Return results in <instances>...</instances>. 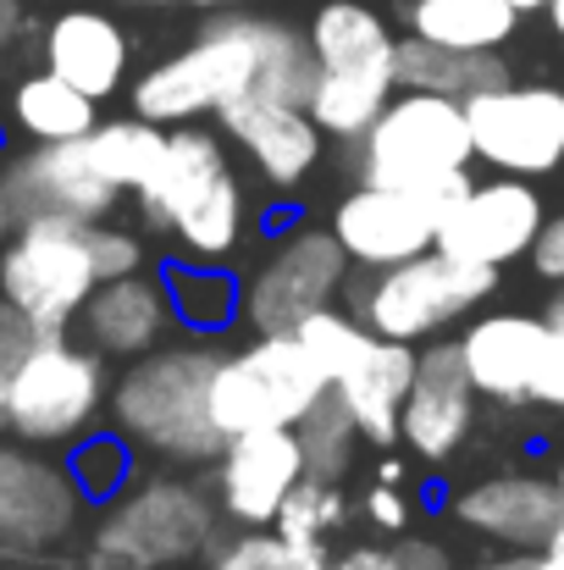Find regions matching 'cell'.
Here are the masks:
<instances>
[{
    "instance_id": "cell-45",
    "label": "cell",
    "mask_w": 564,
    "mask_h": 570,
    "mask_svg": "<svg viewBox=\"0 0 564 570\" xmlns=\"http://www.w3.org/2000/svg\"><path fill=\"white\" fill-rule=\"evenodd\" d=\"M11 227H17V216H11V194H6V173H0V244L11 238Z\"/></svg>"
},
{
    "instance_id": "cell-19",
    "label": "cell",
    "mask_w": 564,
    "mask_h": 570,
    "mask_svg": "<svg viewBox=\"0 0 564 570\" xmlns=\"http://www.w3.org/2000/svg\"><path fill=\"white\" fill-rule=\"evenodd\" d=\"M548 338H554V327L543 316L493 311V316H471L465 333L454 338V350H459V366L476 387V399L532 404V382H537Z\"/></svg>"
},
{
    "instance_id": "cell-17",
    "label": "cell",
    "mask_w": 564,
    "mask_h": 570,
    "mask_svg": "<svg viewBox=\"0 0 564 570\" xmlns=\"http://www.w3.org/2000/svg\"><path fill=\"white\" fill-rule=\"evenodd\" d=\"M216 122L271 189H299L321 161L327 134L316 128L310 106H288L271 95H238L232 106L216 111Z\"/></svg>"
},
{
    "instance_id": "cell-14",
    "label": "cell",
    "mask_w": 564,
    "mask_h": 570,
    "mask_svg": "<svg viewBox=\"0 0 564 570\" xmlns=\"http://www.w3.org/2000/svg\"><path fill=\"white\" fill-rule=\"evenodd\" d=\"M543 194L526 178H471L454 199L437 205V249L471 266H509L521 255H532L537 233H543Z\"/></svg>"
},
{
    "instance_id": "cell-8",
    "label": "cell",
    "mask_w": 564,
    "mask_h": 570,
    "mask_svg": "<svg viewBox=\"0 0 564 570\" xmlns=\"http://www.w3.org/2000/svg\"><path fill=\"white\" fill-rule=\"evenodd\" d=\"M333 382L316 366V355L299 344V333H260L244 350H227L210 382V415L221 438L294 426Z\"/></svg>"
},
{
    "instance_id": "cell-47",
    "label": "cell",
    "mask_w": 564,
    "mask_h": 570,
    "mask_svg": "<svg viewBox=\"0 0 564 570\" xmlns=\"http://www.w3.org/2000/svg\"><path fill=\"white\" fill-rule=\"evenodd\" d=\"M376 482H404V465H398V460H382V465H376Z\"/></svg>"
},
{
    "instance_id": "cell-28",
    "label": "cell",
    "mask_w": 564,
    "mask_h": 570,
    "mask_svg": "<svg viewBox=\"0 0 564 570\" xmlns=\"http://www.w3.org/2000/svg\"><path fill=\"white\" fill-rule=\"evenodd\" d=\"M521 11L509 0H409V33L448 50H498Z\"/></svg>"
},
{
    "instance_id": "cell-49",
    "label": "cell",
    "mask_w": 564,
    "mask_h": 570,
    "mask_svg": "<svg viewBox=\"0 0 564 570\" xmlns=\"http://www.w3.org/2000/svg\"><path fill=\"white\" fill-rule=\"evenodd\" d=\"M6 387H11V377L0 372V438H6Z\"/></svg>"
},
{
    "instance_id": "cell-38",
    "label": "cell",
    "mask_w": 564,
    "mask_h": 570,
    "mask_svg": "<svg viewBox=\"0 0 564 570\" xmlns=\"http://www.w3.org/2000/svg\"><path fill=\"white\" fill-rule=\"evenodd\" d=\"M366 521H372L376 532H404L409 527V499H404L398 482H376L372 493H366Z\"/></svg>"
},
{
    "instance_id": "cell-30",
    "label": "cell",
    "mask_w": 564,
    "mask_h": 570,
    "mask_svg": "<svg viewBox=\"0 0 564 570\" xmlns=\"http://www.w3.org/2000/svg\"><path fill=\"white\" fill-rule=\"evenodd\" d=\"M294 438H299V454H305V476H321V482H344L349 465H355V449L366 443L349 404L333 387L294 421Z\"/></svg>"
},
{
    "instance_id": "cell-50",
    "label": "cell",
    "mask_w": 564,
    "mask_h": 570,
    "mask_svg": "<svg viewBox=\"0 0 564 570\" xmlns=\"http://www.w3.org/2000/svg\"><path fill=\"white\" fill-rule=\"evenodd\" d=\"M537 570H564V554H537Z\"/></svg>"
},
{
    "instance_id": "cell-32",
    "label": "cell",
    "mask_w": 564,
    "mask_h": 570,
    "mask_svg": "<svg viewBox=\"0 0 564 570\" xmlns=\"http://www.w3.org/2000/svg\"><path fill=\"white\" fill-rule=\"evenodd\" d=\"M89 145H95V156H100V167L111 173V184H117V189L139 194L145 189V178L156 173L161 150H167V128H156V122H145V117L100 122V128L89 134Z\"/></svg>"
},
{
    "instance_id": "cell-33",
    "label": "cell",
    "mask_w": 564,
    "mask_h": 570,
    "mask_svg": "<svg viewBox=\"0 0 564 570\" xmlns=\"http://www.w3.org/2000/svg\"><path fill=\"white\" fill-rule=\"evenodd\" d=\"M67 471L89 504H111L122 488H133L139 460H133V443L122 432H83L67 454Z\"/></svg>"
},
{
    "instance_id": "cell-39",
    "label": "cell",
    "mask_w": 564,
    "mask_h": 570,
    "mask_svg": "<svg viewBox=\"0 0 564 570\" xmlns=\"http://www.w3.org/2000/svg\"><path fill=\"white\" fill-rule=\"evenodd\" d=\"M532 404L564 410V338L560 333H554L548 350H543V366H537V382H532Z\"/></svg>"
},
{
    "instance_id": "cell-2",
    "label": "cell",
    "mask_w": 564,
    "mask_h": 570,
    "mask_svg": "<svg viewBox=\"0 0 564 570\" xmlns=\"http://www.w3.org/2000/svg\"><path fill=\"white\" fill-rule=\"evenodd\" d=\"M221 344H161L111 382V415L117 432L172 465H216L221 426L210 415V382L221 366Z\"/></svg>"
},
{
    "instance_id": "cell-53",
    "label": "cell",
    "mask_w": 564,
    "mask_h": 570,
    "mask_svg": "<svg viewBox=\"0 0 564 570\" xmlns=\"http://www.w3.org/2000/svg\"><path fill=\"white\" fill-rule=\"evenodd\" d=\"M548 17H554V28L564 33V0H554V6H548Z\"/></svg>"
},
{
    "instance_id": "cell-3",
    "label": "cell",
    "mask_w": 564,
    "mask_h": 570,
    "mask_svg": "<svg viewBox=\"0 0 564 570\" xmlns=\"http://www.w3.org/2000/svg\"><path fill=\"white\" fill-rule=\"evenodd\" d=\"M471 122H465V106L459 100H443V95H420V89H404L393 95L376 122L360 134V173L366 184L382 189H404L415 199H454V194L471 184Z\"/></svg>"
},
{
    "instance_id": "cell-4",
    "label": "cell",
    "mask_w": 564,
    "mask_h": 570,
    "mask_svg": "<svg viewBox=\"0 0 564 570\" xmlns=\"http://www.w3.org/2000/svg\"><path fill=\"white\" fill-rule=\"evenodd\" d=\"M221 543V510L188 476H145L122 488L95 521L89 570H172L210 560Z\"/></svg>"
},
{
    "instance_id": "cell-23",
    "label": "cell",
    "mask_w": 564,
    "mask_h": 570,
    "mask_svg": "<svg viewBox=\"0 0 564 570\" xmlns=\"http://www.w3.org/2000/svg\"><path fill=\"white\" fill-rule=\"evenodd\" d=\"M415 361H420L415 344H393V338L372 333V344L333 382V393L349 404L366 443H382V449L398 443V415H404V399H409V382H415Z\"/></svg>"
},
{
    "instance_id": "cell-26",
    "label": "cell",
    "mask_w": 564,
    "mask_h": 570,
    "mask_svg": "<svg viewBox=\"0 0 564 570\" xmlns=\"http://www.w3.org/2000/svg\"><path fill=\"white\" fill-rule=\"evenodd\" d=\"M509 83V67L493 50H448L432 39H398V89H420V95H443V100H471L482 89Z\"/></svg>"
},
{
    "instance_id": "cell-7",
    "label": "cell",
    "mask_w": 564,
    "mask_h": 570,
    "mask_svg": "<svg viewBox=\"0 0 564 570\" xmlns=\"http://www.w3.org/2000/svg\"><path fill=\"white\" fill-rule=\"evenodd\" d=\"M106 399H111V382H106L100 355L89 344H72L67 333H44L11 372L6 432L33 449H61L95 426Z\"/></svg>"
},
{
    "instance_id": "cell-24",
    "label": "cell",
    "mask_w": 564,
    "mask_h": 570,
    "mask_svg": "<svg viewBox=\"0 0 564 570\" xmlns=\"http://www.w3.org/2000/svg\"><path fill=\"white\" fill-rule=\"evenodd\" d=\"M44 67L56 78H67L72 89H83L89 100H106L122 89L128 78V39L106 11H61L44 28Z\"/></svg>"
},
{
    "instance_id": "cell-35",
    "label": "cell",
    "mask_w": 564,
    "mask_h": 570,
    "mask_svg": "<svg viewBox=\"0 0 564 570\" xmlns=\"http://www.w3.org/2000/svg\"><path fill=\"white\" fill-rule=\"evenodd\" d=\"M299 344L316 355V366L327 372V382H338L344 372H349V361L372 344V327H366L360 316H349V311L327 305V311H316V316L299 327Z\"/></svg>"
},
{
    "instance_id": "cell-9",
    "label": "cell",
    "mask_w": 564,
    "mask_h": 570,
    "mask_svg": "<svg viewBox=\"0 0 564 570\" xmlns=\"http://www.w3.org/2000/svg\"><path fill=\"white\" fill-rule=\"evenodd\" d=\"M349 255L333 227H294L266 244V255L238 283V322L260 333H299L349 288Z\"/></svg>"
},
{
    "instance_id": "cell-16",
    "label": "cell",
    "mask_w": 564,
    "mask_h": 570,
    "mask_svg": "<svg viewBox=\"0 0 564 570\" xmlns=\"http://www.w3.org/2000/svg\"><path fill=\"white\" fill-rule=\"evenodd\" d=\"M333 238L344 244V255L366 272H387L398 261H415L437 244V205L415 199L404 189H382L360 184L355 194L338 199L333 210Z\"/></svg>"
},
{
    "instance_id": "cell-13",
    "label": "cell",
    "mask_w": 564,
    "mask_h": 570,
    "mask_svg": "<svg viewBox=\"0 0 564 570\" xmlns=\"http://www.w3.org/2000/svg\"><path fill=\"white\" fill-rule=\"evenodd\" d=\"M6 194H11V216L17 222H111L122 189L111 184V173L100 167L89 134L67 139V145H28L22 156L0 161Z\"/></svg>"
},
{
    "instance_id": "cell-40",
    "label": "cell",
    "mask_w": 564,
    "mask_h": 570,
    "mask_svg": "<svg viewBox=\"0 0 564 570\" xmlns=\"http://www.w3.org/2000/svg\"><path fill=\"white\" fill-rule=\"evenodd\" d=\"M532 266L548 277V283H564V210L543 222L537 244H532Z\"/></svg>"
},
{
    "instance_id": "cell-6",
    "label": "cell",
    "mask_w": 564,
    "mask_h": 570,
    "mask_svg": "<svg viewBox=\"0 0 564 570\" xmlns=\"http://www.w3.org/2000/svg\"><path fill=\"white\" fill-rule=\"evenodd\" d=\"M493 283H498L493 266L454 261V255H443L432 244L415 261H398L387 272H372V283H360V294H355V316L372 327L376 338L432 344L454 322L476 316V305L493 294Z\"/></svg>"
},
{
    "instance_id": "cell-25",
    "label": "cell",
    "mask_w": 564,
    "mask_h": 570,
    "mask_svg": "<svg viewBox=\"0 0 564 570\" xmlns=\"http://www.w3.org/2000/svg\"><path fill=\"white\" fill-rule=\"evenodd\" d=\"M95 106L100 100H89L83 89H72L67 78L44 67V72L17 78V89L6 95V128H17L28 145H67L100 128Z\"/></svg>"
},
{
    "instance_id": "cell-44",
    "label": "cell",
    "mask_w": 564,
    "mask_h": 570,
    "mask_svg": "<svg viewBox=\"0 0 564 570\" xmlns=\"http://www.w3.org/2000/svg\"><path fill=\"white\" fill-rule=\"evenodd\" d=\"M471 570H537V554H498V560H482V566H471Z\"/></svg>"
},
{
    "instance_id": "cell-5",
    "label": "cell",
    "mask_w": 564,
    "mask_h": 570,
    "mask_svg": "<svg viewBox=\"0 0 564 570\" xmlns=\"http://www.w3.org/2000/svg\"><path fill=\"white\" fill-rule=\"evenodd\" d=\"M316 95L310 117L333 139H360L398 89V39L360 0H327L310 17Z\"/></svg>"
},
{
    "instance_id": "cell-34",
    "label": "cell",
    "mask_w": 564,
    "mask_h": 570,
    "mask_svg": "<svg viewBox=\"0 0 564 570\" xmlns=\"http://www.w3.org/2000/svg\"><path fill=\"white\" fill-rule=\"evenodd\" d=\"M205 570H327V560L294 549L288 538H277L271 527L260 532H232L210 549V566Z\"/></svg>"
},
{
    "instance_id": "cell-12",
    "label": "cell",
    "mask_w": 564,
    "mask_h": 570,
    "mask_svg": "<svg viewBox=\"0 0 564 570\" xmlns=\"http://www.w3.org/2000/svg\"><path fill=\"white\" fill-rule=\"evenodd\" d=\"M83 493L61 460L33 443L0 438V560H44L56 554L83 515Z\"/></svg>"
},
{
    "instance_id": "cell-43",
    "label": "cell",
    "mask_w": 564,
    "mask_h": 570,
    "mask_svg": "<svg viewBox=\"0 0 564 570\" xmlns=\"http://www.w3.org/2000/svg\"><path fill=\"white\" fill-rule=\"evenodd\" d=\"M17 33H22V0H0V61L17 45Z\"/></svg>"
},
{
    "instance_id": "cell-37",
    "label": "cell",
    "mask_w": 564,
    "mask_h": 570,
    "mask_svg": "<svg viewBox=\"0 0 564 570\" xmlns=\"http://www.w3.org/2000/svg\"><path fill=\"white\" fill-rule=\"evenodd\" d=\"M39 338H44V333H39L11 299H0V372H6V377L22 366V355H28Z\"/></svg>"
},
{
    "instance_id": "cell-15",
    "label": "cell",
    "mask_w": 564,
    "mask_h": 570,
    "mask_svg": "<svg viewBox=\"0 0 564 570\" xmlns=\"http://www.w3.org/2000/svg\"><path fill=\"white\" fill-rule=\"evenodd\" d=\"M305 454L294 426H266V432H238L216 454V510L238 532H260L277 521L283 499L299 488Z\"/></svg>"
},
{
    "instance_id": "cell-36",
    "label": "cell",
    "mask_w": 564,
    "mask_h": 570,
    "mask_svg": "<svg viewBox=\"0 0 564 570\" xmlns=\"http://www.w3.org/2000/svg\"><path fill=\"white\" fill-rule=\"evenodd\" d=\"M89 249H95V272H100V283L128 277V272H145V244H139V233H128V227L95 222V227H89Z\"/></svg>"
},
{
    "instance_id": "cell-41",
    "label": "cell",
    "mask_w": 564,
    "mask_h": 570,
    "mask_svg": "<svg viewBox=\"0 0 564 570\" xmlns=\"http://www.w3.org/2000/svg\"><path fill=\"white\" fill-rule=\"evenodd\" d=\"M327 570H398V554L382 543H349V549L327 554Z\"/></svg>"
},
{
    "instance_id": "cell-18",
    "label": "cell",
    "mask_w": 564,
    "mask_h": 570,
    "mask_svg": "<svg viewBox=\"0 0 564 570\" xmlns=\"http://www.w3.org/2000/svg\"><path fill=\"white\" fill-rule=\"evenodd\" d=\"M454 521L471 538L504 543L515 554H543L564 521V493L554 476H521V471L487 476L454 493Z\"/></svg>"
},
{
    "instance_id": "cell-51",
    "label": "cell",
    "mask_w": 564,
    "mask_h": 570,
    "mask_svg": "<svg viewBox=\"0 0 564 570\" xmlns=\"http://www.w3.org/2000/svg\"><path fill=\"white\" fill-rule=\"evenodd\" d=\"M156 6H167V0H156ZM194 6H255V0H194Z\"/></svg>"
},
{
    "instance_id": "cell-42",
    "label": "cell",
    "mask_w": 564,
    "mask_h": 570,
    "mask_svg": "<svg viewBox=\"0 0 564 570\" xmlns=\"http://www.w3.org/2000/svg\"><path fill=\"white\" fill-rule=\"evenodd\" d=\"M393 554H398V570H454V554L432 538H404Z\"/></svg>"
},
{
    "instance_id": "cell-27",
    "label": "cell",
    "mask_w": 564,
    "mask_h": 570,
    "mask_svg": "<svg viewBox=\"0 0 564 570\" xmlns=\"http://www.w3.org/2000/svg\"><path fill=\"white\" fill-rule=\"evenodd\" d=\"M172 238L184 249L178 261H188V266H227L249 238V205H244L238 173H221L194 205H184L172 222Z\"/></svg>"
},
{
    "instance_id": "cell-52",
    "label": "cell",
    "mask_w": 564,
    "mask_h": 570,
    "mask_svg": "<svg viewBox=\"0 0 564 570\" xmlns=\"http://www.w3.org/2000/svg\"><path fill=\"white\" fill-rule=\"evenodd\" d=\"M543 554H564V521H560V532H554V543H548Z\"/></svg>"
},
{
    "instance_id": "cell-55",
    "label": "cell",
    "mask_w": 564,
    "mask_h": 570,
    "mask_svg": "<svg viewBox=\"0 0 564 570\" xmlns=\"http://www.w3.org/2000/svg\"><path fill=\"white\" fill-rule=\"evenodd\" d=\"M554 482H560V493H564V465H560V471H554Z\"/></svg>"
},
{
    "instance_id": "cell-1",
    "label": "cell",
    "mask_w": 564,
    "mask_h": 570,
    "mask_svg": "<svg viewBox=\"0 0 564 570\" xmlns=\"http://www.w3.org/2000/svg\"><path fill=\"white\" fill-rule=\"evenodd\" d=\"M238 95H271L288 106H310L316 95V50L310 33H294L266 17H216L178 56L156 61L133 83V117L156 128H178L216 117Z\"/></svg>"
},
{
    "instance_id": "cell-29",
    "label": "cell",
    "mask_w": 564,
    "mask_h": 570,
    "mask_svg": "<svg viewBox=\"0 0 564 570\" xmlns=\"http://www.w3.org/2000/svg\"><path fill=\"white\" fill-rule=\"evenodd\" d=\"M167 294H172V316L194 338H216L238 322V283L227 277V266H188L172 261L167 272Z\"/></svg>"
},
{
    "instance_id": "cell-20",
    "label": "cell",
    "mask_w": 564,
    "mask_h": 570,
    "mask_svg": "<svg viewBox=\"0 0 564 570\" xmlns=\"http://www.w3.org/2000/svg\"><path fill=\"white\" fill-rule=\"evenodd\" d=\"M172 327H178L172 294H167V277H156V272L111 277L78 311V333L100 361H139V355L161 350Z\"/></svg>"
},
{
    "instance_id": "cell-48",
    "label": "cell",
    "mask_w": 564,
    "mask_h": 570,
    "mask_svg": "<svg viewBox=\"0 0 564 570\" xmlns=\"http://www.w3.org/2000/svg\"><path fill=\"white\" fill-rule=\"evenodd\" d=\"M509 6H515V11H548L554 0H509Z\"/></svg>"
},
{
    "instance_id": "cell-10",
    "label": "cell",
    "mask_w": 564,
    "mask_h": 570,
    "mask_svg": "<svg viewBox=\"0 0 564 570\" xmlns=\"http://www.w3.org/2000/svg\"><path fill=\"white\" fill-rule=\"evenodd\" d=\"M100 288L89 227L78 222H17L0 244V299H11L39 333H67Z\"/></svg>"
},
{
    "instance_id": "cell-46",
    "label": "cell",
    "mask_w": 564,
    "mask_h": 570,
    "mask_svg": "<svg viewBox=\"0 0 564 570\" xmlns=\"http://www.w3.org/2000/svg\"><path fill=\"white\" fill-rule=\"evenodd\" d=\"M543 322H548V327H554V333L564 338V283H560V294L548 299V316H543Z\"/></svg>"
},
{
    "instance_id": "cell-22",
    "label": "cell",
    "mask_w": 564,
    "mask_h": 570,
    "mask_svg": "<svg viewBox=\"0 0 564 570\" xmlns=\"http://www.w3.org/2000/svg\"><path fill=\"white\" fill-rule=\"evenodd\" d=\"M221 173H232L221 134H210L205 122H178V128H167V150H161L156 173L145 178V189L133 194V199H139L145 227L172 233L178 210H184V205H194V199L210 189Z\"/></svg>"
},
{
    "instance_id": "cell-54",
    "label": "cell",
    "mask_w": 564,
    "mask_h": 570,
    "mask_svg": "<svg viewBox=\"0 0 564 570\" xmlns=\"http://www.w3.org/2000/svg\"><path fill=\"white\" fill-rule=\"evenodd\" d=\"M0 570H28V560H6V566Z\"/></svg>"
},
{
    "instance_id": "cell-31",
    "label": "cell",
    "mask_w": 564,
    "mask_h": 570,
    "mask_svg": "<svg viewBox=\"0 0 564 570\" xmlns=\"http://www.w3.org/2000/svg\"><path fill=\"white\" fill-rule=\"evenodd\" d=\"M349 521V499H344V482H321V476H299V488L283 499V510H277V521H271V532L277 538H288L294 549H305V554H316V560H327L333 549V532Z\"/></svg>"
},
{
    "instance_id": "cell-11",
    "label": "cell",
    "mask_w": 564,
    "mask_h": 570,
    "mask_svg": "<svg viewBox=\"0 0 564 570\" xmlns=\"http://www.w3.org/2000/svg\"><path fill=\"white\" fill-rule=\"evenodd\" d=\"M471 150L504 178H548L564 167V89L554 83H498L465 100Z\"/></svg>"
},
{
    "instance_id": "cell-21",
    "label": "cell",
    "mask_w": 564,
    "mask_h": 570,
    "mask_svg": "<svg viewBox=\"0 0 564 570\" xmlns=\"http://www.w3.org/2000/svg\"><path fill=\"white\" fill-rule=\"evenodd\" d=\"M476 421V387L459 366L454 344H426L415 361V382L398 415V443L420 460H448L471 438Z\"/></svg>"
}]
</instances>
